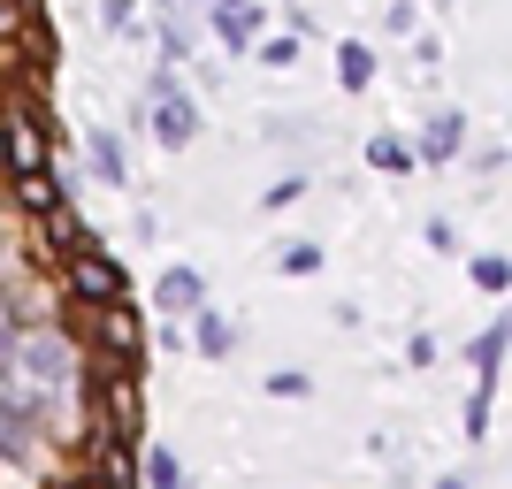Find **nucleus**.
<instances>
[{
    "instance_id": "obj_1",
    "label": "nucleus",
    "mask_w": 512,
    "mask_h": 489,
    "mask_svg": "<svg viewBox=\"0 0 512 489\" xmlns=\"http://www.w3.org/2000/svg\"><path fill=\"white\" fill-rule=\"evenodd\" d=\"M0 169H8V176H39L46 169V130H39L31 107H16L8 130H0Z\"/></svg>"
},
{
    "instance_id": "obj_2",
    "label": "nucleus",
    "mask_w": 512,
    "mask_h": 489,
    "mask_svg": "<svg viewBox=\"0 0 512 489\" xmlns=\"http://www.w3.org/2000/svg\"><path fill=\"white\" fill-rule=\"evenodd\" d=\"M69 291L85 298V306H115V298H123V268H115L100 245H85V253H69Z\"/></svg>"
},
{
    "instance_id": "obj_3",
    "label": "nucleus",
    "mask_w": 512,
    "mask_h": 489,
    "mask_svg": "<svg viewBox=\"0 0 512 489\" xmlns=\"http://www.w3.org/2000/svg\"><path fill=\"white\" fill-rule=\"evenodd\" d=\"M153 138H161V146H192V138H199V107H192V92H176L169 77L153 85Z\"/></svg>"
},
{
    "instance_id": "obj_4",
    "label": "nucleus",
    "mask_w": 512,
    "mask_h": 489,
    "mask_svg": "<svg viewBox=\"0 0 512 489\" xmlns=\"http://www.w3.org/2000/svg\"><path fill=\"white\" fill-rule=\"evenodd\" d=\"M92 176L100 184H130V153H123V138H107V130H92Z\"/></svg>"
},
{
    "instance_id": "obj_5",
    "label": "nucleus",
    "mask_w": 512,
    "mask_h": 489,
    "mask_svg": "<svg viewBox=\"0 0 512 489\" xmlns=\"http://www.w3.org/2000/svg\"><path fill=\"white\" fill-rule=\"evenodd\" d=\"M100 344H107V352H123V360L138 352V314H130L123 298H115V306H100Z\"/></svg>"
},
{
    "instance_id": "obj_6",
    "label": "nucleus",
    "mask_w": 512,
    "mask_h": 489,
    "mask_svg": "<svg viewBox=\"0 0 512 489\" xmlns=\"http://www.w3.org/2000/svg\"><path fill=\"white\" fill-rule=\"evenodd\" d=\"M161 306H169V314H199V298H207V283L192 276V268H169V276H161Z\"/></svg>"
},
{
    "instance_id": "obj_7",
    "label": "nucleus",
    "mask_w": 512,
    "mask_h": 489,
    "mask_svg": "<svg viewBox=\"0 0 512 489\" xmlns=\"http://www.w3.org/2000/svg\"><path fill=\"white\" fill-rule=\"evenodd\" d=\"M214 31H222V39L245 54V46L260 39V8H253V0H237V8H214Z\"/></svg>"
},
{
    "instance_id": "obj_8",
    "label": "nucleus",
    "mask_w": 512,
    "mask_h": 489,
    "mask_svg": "<svg viewBox=\"0 0 512 489\" xmlns=\"http://www.w3.org/2000/svg\"><path fill=\"white\" fill-rule=\"evenodd\" d=\"M46 237H54V253H85V245H92V230H85V222H77L69 207L46 214Z\"/></svg>"
},
{
    "instance_id": "obj_9",
    "label": "nucleus",
    "mask_w": 512,
    "mask_h": 489,
    "mask_svg": "<svg viewBox=\"0 0 512 489\" xmlns=\"http://www.w3.org/2000/svg\"><path fill=\"white\" fill-rule=\"evenodd\" d=\"M474 367H482V383H497V375H505V321H490V329L474 337Z\"/></svg>"
},
{
    "instance_id": "obj_10",
    "label": "nucleus",
    "mask_w": 512,
    "mask_h": 489,
    "mask_svg": "<svg viewBox=\"0 0 512 489\" xmlns=\"http://www.w3.org/2000/svg\"><path fill=\"white\" fill-rule=\"evenodd\" d=\"M337 77H344V92H360L367 77H375V54H367L360 39H344V46H337Z\"/></svg>"
},
{
    "instance_id": "obj_11",
    "label": "nucleus",
    "mask_w": 512,
    "mask_h": 489,
    "mask_svg": "<svg viewBox=\"0 0 512 489\" xmlns=\"http://www.w3.org/2000/svg\"><path fill=\"white\" fill-rule=\"evenodd\" d=\"M451 153H459V115H436L421 138V161H451Z\"/></svg>"
},
{
    "instance_id": "obj_12",
    "label": "nucleus",
    "mask_w": 512,
    "mask_h": 489,
    "mask_svg": "<svg viewBox=\"0 0 512 489\" xmlns=\"http://www.w3.org/2000/svg\"><path fill=\"white\" fill-rule=\"evenodd\" d=\"M16 199H23V207H39V214H54V207H62V184H46V169L16 176Z\"/></svg>"
},
{
    "instance_id": "obj_13",
    "label": "nucleus",
    "mask_w": 512,
    "mask_h": 489,
    "mask_svg": "<svg viewBox=\"0 0 512 489\" xmlns=\"http://www.w3.org/2000/svg\"><path fill=\"white\" fill-rule=\"evenodd\" d=\"M276 268H283V276H314V268H321V245H283Z\"/></svg>"
},
{
    "instance_id": "obj_14",
    "label": "nucleus",
    "mask_w": 512,
    "mask_h": 489,
    "mask_svg": "<svg viewBox=\"0 0 512 489\" xmlns=\"http://www.w3.org/2000/svg\"><path fill=\"white\" fill-rule=\"evenodd\" d=\"M146 482L153 489H184V467H176L169 451H153V459H146Z\"/></svg>"
},
{
    "instance_id": "obj_15",
    "label": "nucleus",
    "mask_w": 512,
    "mask_h": 489,
    "mask_svg": "<svg viewBox=\"0 0 512 489\" xmlns=\"http://www.w3.org/2000/svg\"><path fill=\"white\" fill-rule=\"evenodd\" d=\"M199 352H214V360L230 352V321H222V314H207V321H199Z\"/></svg>"
},
{
    "instance_id": "obj_16",
    "label": "nucleus",
    "mask_w": 512,
    "mask_h": 489,
    "mask_svg": "<svg viewBox=\"0 0 512 489\" xmlns=\"http://www.w3.org/2000/svg\"><path fill=\"white\" fill-rule=\"evenodd\" d=\"M467 436H474V444L490 436V383H482V390H474V398H467Z\"/></svg>"
},
{
    "instance_id": "obj_17",
    "label": "nucleus",
    "mask_w": 512,
    "mask_h": 489,
    "mask_svg": "<svg viewBox=\"0 0 512 489\" xmlns=\"http://www.w3.org/2000/svg\"><path fill=\"white\" fill-rule=\"evenodd\" d=\"M505 276H512V268H505L497 253H482V260H474V283H482V291H505Z\"/></svg>"
},
{
    "instance_id": "obj_18",
    "label": "nucleus",
    "mask_w": 512,
    "mask_h": 489,
    "mask_svg": "<svg viewBox=\"0 0 512 489\" xmlns=\"http://www.w3.org/2000/svg\"><path fill=\"white\" fill-rule=\"evenodd\" d=\"M367 161H375V169H406V146H398V138H375V146H367Z\"/></svg>"
},
{
    "instance_id": "obj_19",
    "label": "nucleus",
    "mask_w": 512,
    "mask_h": 489,
    "mask_svg": "<svg viewBox=\"0 0 512 489\" xmlns=\"http://www.w3.org/2000/svg\"><path fill=\"white\" fill-rule=\"evenodd\" d=\"M260 62H268V69H291V62H299V39H268V46H260Z\"/></svg>"
},
{
    "instance_id": "obj_20",
    "label": "nucleus",
    "mask_w": 512,
    "mask_h": 489,
    "mask_svg": "<svg viewBox=\"0 0 512 489\" xmlns=\"http://www.w3.org/2000/svg\"><path fill=\"white\" fill-rule=\"evenodd\" d=\"M130 16H138V0H100V23H107V31H123Z\"/></svg>"
},
{
    "instance_id": "obj_21",
    "label": "nucleus",
    "mask_w": 512,
    "mask_h": 489,
    "mask_svg": "<svg viewBox=\"0 0 512 489\" xmlns=\"http://www.w3.org/2000/svg\"><path fill=\"white\" fill-rule=\"evenodd\" d=\"M8 344H16V329H8V306H0V360H8Z\"/></svg>"
},
{
    "instance_id": "obj_22",
    "label": "nucleus",
    "mask_w": 512,
    "mask_h": 489,
    "mask_svg": "<svg viewBox=\"0 0 512 489\" xmlns=\"http://www.w3.org/2000/svg\"><path fill=\"white\" fill-rule=\"evenodd\" d=\"M436 489H474V482H467V474H444V482H436Z\"/></svg>"
},
{
    "instance_id": "obj_23",
    "label": "nucleus",
    "mask_w": 512,
    "mask_h": 489,
    "mask_svg": "<svg viewBox=\"0 0 512 489\" xmlns=\"http://www.w3.org/2000/svg\"><path fill=\"white\" fill-rule=\"evenodd\" d=\"M77 489H115V482H77Z\"/></svg>"
},
{
    "instance_id": "obj_24",
    "label": "nucleus",
    "mask_w": 512,
    "mask_h": 489,
    "mask_svg": "<svg viewBox=\"0 0 512 489\" xmlns=\"http://www.w3.org/2000/svg\"><path fill=\"white\" fill-rule=\"evenodd\" d=\"M207 8H237V0H207Z\"/></svg>"
},
{
    "instance_id": "obj_25",
    "label": "nucleus",
    "mask_w": 512,
    "mask_h": 489,
    "mask_svg": "<svg viewBox=\"0 0 512 489\" xmlns=\"http://www.w3.org/2000/svg\"><path fill=\"white\" fill-rule=\"evenodd\" d=\"M0 23H8V0H0Z\"/></svg>"
}]
</instances>
